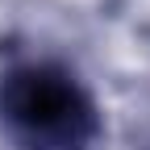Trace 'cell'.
<instances>
[{
	"instance_id": "cell-1",
	"label": "cell",
	"mask_w": 150,
	"mask_h": 150,
	"mask_svg": "<svg viewBox=\"0 0 150 150\" xmlns=\"http://www.w3.org/2000/svg\"><path fill=\"white\" fill-rule=\"evenodd\" d=\"M8 117L25 129L29 138H63L75 142L79 129L88 125V104L67 83L63 75L29 71L8 83Z\"/></svg>"
}]
</instances>
